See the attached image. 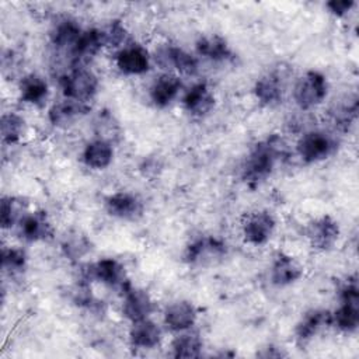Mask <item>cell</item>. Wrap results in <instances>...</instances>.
<instances>
[{
	"label": "cell",
	"instance_id": "obj_1",
	"mask_svg": "<svg viewBox=\"0 0 359 359\" xmlns=\"http://www.w3.org/2000/svg\"><path fill=\"white\" fill-rule=\"evenodd\" d=\"M283 154V142L279 136L271 137L257 143L245 158L243 165L244 182L254 188L262 184L275 170L276 163Z\"/></svg>",
	"mask_w": 359,
	"mask_h": 359
},
{
	"label": "cell",
	"instance_id": "obj_2",
	"mask_svg": "<svg viewBox=\"0 0 359 359\" xmlns=\"http://www.w3.org/2000/svg\"><path fill=\"white\" fill-rule=\"evenodd\" d=\"M328 93V83L317 70L306 72L294 84L293 98L300 109H311L321 104Z\"/></svg>",
	"mask_w": 359,
	"mask_h": 359
},
{
	"label": "cell",
	"instance_id": "obj_3",
	"mask_svg": "<svg viewBox=\"0 0 359 359\" xmlns=\"http://www.w3.org/2000/svg\"><path fill=\"white\" fill-rule=\"evenodd\" d=\"M331 323L344 332H355L359 325V289L356 279L348 280L341 289V304L331 314Z\"/></svg>",
	"mask_w": 359,
	"mask_h": 359
},
{
	"label": "cell",
	"instance_id": "obj_4",
	"mask_svg": "<svg viewBox=\"0 0 359 359\" xmlns=\"http://www.w3.org/2000/svg\"><path fill=\"white\" fill-rule=\"evenodd\" d=\"M63 94L74 101H90L98 90V77L86 67H76L60 79Z\"/></svg>",
	"mask_w": 359,
	"mask_h": 359
},
{
	"label": "cell",
	"instance_id": "obj_5",
	"mask_svg": "<svg viewBox=\"0 0 359 359\" xmlns=\"http://www.w3.org/2000/svg\"><path fill=\"white\" fill-rule=\"evenodd\" d=\"M337 149L335 139L323 130L304 133L297 142V153L304 163H317L330 157Z\"/></svg>",
	"mask_w": 359,
	"mask_h": 359
},
{
	"label": "cell",
	"instance_id": "obj_6",
	"mask_svg": "<svg viewBox=\"0 0 359 359\" xmlns=\"http://www.w3.org/2000/svg\"><path fill=\"white\" fill-rule=\"evenodd\" d=\"M87 279H95L107 286L118 287L125 292L130 285L126 279L125 268L114 258H102L87 266L84 271Z\"/></svg>",
	"mask_w": 359,
	"mask_h": 359
},
{
	"label": "cell",
	"instance_id": "obj_7",
	"mask_svg": "<svg viewBox=\"0 0 359 359\" xmlns=\"http://www.w3.org/2000/svg\"><path fill=\"white\" fill-rule=\"evenodd\" d=\"M276 220L268 210L248 213L243 222L244 240L252 245L265 244L273 234Z\"/></svg>",
	"mask_w": 359,
	"mask_h": 359
},
{
	"label": "cell",
	"instance_id": "obj_8",
	"mask_svg": "<svg viewBox=\"0 0 359 359\" xmlns=\"http://www.w3.org/2000/svg\"><path fill=\"white\" fill-rule=\"evenodd\" d=\"M307 238L313 248L331 250L339 238V226L328 215L314 219L307 227Z\"/></svg>",
	"mask_w": 359,
	"mask_h": 359
},
{
	"label": "cell",
	"instance_id": "obj_9",
	"mask_svg": "<svg viewBox=\"0 0 359 359\" xmlns=\"http://www.w3.org/2000/svg\"><path fill=\"white\" fill-rule=\"evenodd\" d=\"M118 69L130 76L143 74L150 69V56L149 52L142 45H129L121 49L116 55Z\"/></svg>",
	"mask_w": 359,
	"mask_h": 359
},
{
	"label": "cell",
	"instance_id": "obj_10",
	"mask_svg": "<svg viewBox=\"0 0 359 359\" xmlns=\"http://www.w3.org/2000/svg\"><path fill=\"white\" fill-rule=\"evenodd\" d=\"M105 209L114 217L132 220L143 213V203L136 195L119 191L107 198Z\"/></svg>",
	"mask_w": 359,
	"mask_h": 359
},
{
	"label": "cell",
	"instance_id": "obj_11",
	"mask_svg": "<svg viewBox=\"0 0 359 359\" xmlns=\"http://www.w3.org/2000/svg\"><path fill=\"white\" fill-rule=\"evenodd\" d=\"M123 296H125V299H123L122 313L132 323L147 318L151 314L154 304L146 290L135 289V287L129 286L123 292Z\"/></svg>",
	"mask_w": 359,
	"mask_h": 359
},
{
	"label": "cell",
	"instance_id": "obj_12",
	"mask_svg": "<svg viewBox=\"0 0 359 359\" xmlns=\"http://www.w3.org/2000/svg\"><path fill=\"white\" fill-rule=\"evenodd\" d=\"M196 321V309L191 302L178 300L164 310V323L172 331L189 330Z\"/></svg>",
	"mask_w": 359,
	"mask_h": 359
},
{
	"label": "cell",
	"instance_id": "obj_13",
	"mask_svg": "<svg viewBox=\"0 0 359 359\" xmlns=\"http://www.w3.org/2000/svg\"><path fill=\"white\" fill-rule=\"evenodd\" d=\"M255 98L265 107L278 105L283 97V79L279 73L272 72L259 77L254 86Z\"/></svg>",
	"mask_w": 359,
	"mask_h": 359
},
{
	"label": "cell",
	"instance_id": "obj_14",
	"mask_svg": "<svg viewBox=\"0 0 359 359\" xmlns=\"http://www.w3.org/2000/svg\"><path fill=\"white\" fill-rule=\"evenodd\" d=\"M303 275L302 265L287 254H278L271 266V280L275 286H287L297 282Z\"/></svg>",
	"mask_w": 359,
	"mask_h": 359
},
{
	"label": "cell",
	"instance_id": "obj_15",
	"mask_svg": "<svg viewBox=\"0 0 359 359\" xmlns=\"http://www.w3.org/2000/svg\"><path fill=\"white\" fill-rule=\"evenodd\" d=\"M129 341L135 348L153 349L161 341V330L149 318L133 321L129 330Z\"/></svg>",
	"mask_w": 359,
	"mask_h": 359
},
{
	"label": "cell",
	"instance_id": "obj_16",
	"mask_svg": "<svg viewBox=\"0 0 359 359\" xmlns=\"http://www.w3.org/2000/svg\"><path fill=\"white\" fill-rule=\"evenodd\" d=\"M182 102L191 115L205 116L215 107V95L206 83H198L185 93Z\"/></svg>",
	"mask_w": 359,
	"mask_h": 359
},
{
	"label": "cell",
	"instance_id": "obj_17",
	"mask_svg": "<svg viewBox=\"0 0 359 359\" xmlns=\"http://www.w3.org/2000/svg\"><path fill=\"white\" fill-rule=\"evenodd\" d=\"M224 252V244L213 237H201L187 245L184 259L188 264H201L205 259L219 257Z\"/></svg>",
	"mask_w": 359,
	"mask_h": 359
},
{
	"label": "cell",
	"instance_id": "obj_18",
	"mask_svg": "<svg viewBox=\"0 0 359 359\" xmlns=\"http://www.w3.org/2000/svg\"><path fill=\"white\" fill-rule=\"evenodd\" d=\"M88 109L90 108L88 105H86V102L67 98L65 101L53 104L49 109L48 118L53 126L66 128V126H70L81 115H84Z\"/></svg>",
	"mask_w": 359,
	"mask_h": 359
},
{
	"label": "cell",
	"instance_id": "obj_19",
	"mask_svg": "<svg viewBox=\"0 0 359 359\" xmlns=\"http://www.w3.org/2000/svg\"><path fill=\"white\" fill-rule=\"evenodd\" d=\"M158 63L163 66H174L180 73L195 76L198 73V60L189 52L178 46H167L158 52Z\"/></svg>",
	"mask_w": 359,
	"mask_h": 359
},
{
	"label": "cell",
	"instance_id": "obj_20",
	"mask_svg": "<svg viewBox=\"0 0 359 359\" xmlns=\"http://www.w3.org/2000/svg\"><path fill=\"white\" fill-rule=\"evenodd\" d=\"M181 90V80L174 74H163L160 76L150 87V100L158 107L164 108L170 105L174 98L178 95Z\"/></svg>",
	"mask_w": 359,
	"mask_h": 359
},
{
	"label": "cell",
	"instance_id": "obj_21",
	"mask_svg": "<svg viewBox=\"0 0 359 359\" xmlns=\"http://www.w3.org/2000/svg\"><path fill=\"white\" fill-rule=\"evenodd\" d=\"M331 324V314L325 310H310L296 324L294 335L300 344L309 342L324 325Z\"/></svg>",
	"mask_w": 359,
	"mask_h": 359
},
{
	"label": "cell",
	"instance_id": "obj_22",
	"mask_svg": "<svg viewBox=\"0 0 359 359\" xmlns=\"http://www.w3.org/2000/svg\"><path fill=\"white\" fill-rule=\"evenodd\" d=\"M114 158V149L109 140L107 139H95L84 147L83 161L87 167L94 170L107 168Z\"/></svg>",
	"mask_w": 359,
	"mask_h": 359
},
{
	"label": "cell",
	"instance_id": "obj_23",
	"mask_svg": "<svg viewBox=\"0 0 359 359\" xmlns=\"http://www.w3.org/2000/svg\"><path fill=\"white\" fill-rule=\"evenodd\" d=\"M52 224L45 212L27 215L21 222V234L27 241H42L52 237Z\"/></svg>",
	"mask_w": 359,
	"mask_h": 359
},
{
	"label": "cell",
	"instance_id": "obj_24",
	"mask_svg": "<svg viewBox=\"0 0 359 359\" xmlns=\"http://www.w3.org/2000/svg\"><path fill=\"white\" fill-rule=\"evenodd\" d=\"M102 46H104V42H102L101 31L97 28H91L81 32L80 38L77 39L76 45L70 52H72L73 60L76 63H81L94 57L101 50Z\"/></svg>",
	"mask_w": 359,
	"mask_h": 359
},
{
	"label": "cell",
	"instance_id": "obj_25",
	"mask_svg": "<svg viewBox=\"0 0 359 359\" xmlns=\"http://www.w3.org/2000/svg\"><path fill=\"white\" fill-rule=\"evenodd\" d=\"M196 52L213 62H222L231 57V49L220 35L201 36L196 42Z\"/></svg>",
	"mask_w": 359,
	"mask_h": 359
},
{
	"label": "cell",
	"instance_id": "obj_26",
	"mask_svg": "<svg viewBox=\"0 0 359 359\" xmlns=\"http://www.w3.org/2000/svg\"><path fill=\"white\" fill-rule=\"evenodd\" d=\"M20 97H21V101L28 104H34V105L42 104L48 97L46 81L36 74L25 76L20 83Z\"/></svg>",
	"mask_w": 359,
	"mask_h": 359
},
{
	"label": "cell",
	"instance_id": "obj_27",
	"mask_svg": "<svg viewBox=\"0 0 359 359\" xmlns=\"http://www.w3.org/2000/svg\"><path fill=\"white\" fill-rule=\"evenodd\" d=\"M202 339L198 332L187 331L180 334L171 342L172 356L175 358H198L202 351Z\"/></svg>",
	"mask_w": 359,
	"mask_h": 359
},
{
	"label": "cell",
	"instance_id": "obj_28",
	"mask_svg": "<svg viewBox=\"0 0 359 359\" xmlns=\"http://www.w3.org/2000/svg\"><path fill=\"white\" fill-rule=\"evenodd\" d=\"M80 27L76 24V21L72 20H63L59 24L55 25L52 31V43L59 48V49H66L69 48L70 50L76 45L77 39L81 35Z\"/></svg>",
	"mask_w": 359,
	"mask_h": 359
},
{
	"label": "cell",
	"instance_id": "obj_29",
	"mask_svg": "<svg viewBox=\"0 0 359 359\" xmlns=\"http://www.w3.org/2000/svg\"><path fill=\"white\" fill-rule=\"evenodd\" d=\"M27 209V203L14 196H7L1 199V208H0V223L3 229H8L14 226L17 222H22L24 212Z\"/></svg>",
	"mask_w": 359,
	"mask_h": 359
},
{
	"label": "cell",
	"instance_id": "obj_30",
	"mask_svg": "<svg viewBox=\"0 0 359 359\" xmlns=\"http://www.w3.org/2000/svg\"><path fill=\"white\" fill-rule=\"evenodd\" d=\"M24 119L18 115V114H14V112H8V114H4L1 116V139L4 143L7 144H13V143H17L22 133H24Z\"/></svg>",
	"mask_w": 359,
	"mask_h": 359
},
{
	"label": "cell",
	"instance_id": "obj_31",
	"mask_svg": "<svg viewBox=\"0 0 359 359\" xmlns=\"http://www.w3.org/2000/svg\"><path fill=\"white\" fill-rule=\"evenodd\" d=\"M90 248V241L86 238V236L81 234H73L62 244V250L69 259H79L80 257L87 254Z\"/></svg>",
	"mask_w": 359,
	"mask_h": 359
},
{
	"label": "cell",
	"instance_id": "obj_32",
	"mask_svg": "<svg viewBox=\"0 0 359 359\" xmlns=\"http://www.w3.org/2000/svg\"><path fill=\"white\" fill-rule=\"evenodd\" d=\"M1 265L4 271L11 273L22 272L27 265V255L20 248H6L1 252Z\"/></svg>",
	"mask_w": 359,
	"mask_h": 359
},
{
	"label": "cell",
	"instance_id": "obj_33",
	"mask_svg": "<svg viewBox=\"0 0 359 359\" xmlns=\"http://www.w3.org/2000/svg\"><path fill=\"white\" fill-rule=\"evenodd\" d=\"M100 31L104 46H119L126 36L125 27L119 21H111L104 29Z\"/></svg>",
	"mask_w": 359,
	"mask_h": 359
},
{
	"label": "cell",
	"instance_id": "obj_34",
	"mask_svg": "<svg viewBox=\"0 0 359 359\" xmlns=\"http://www.w3.org/2000/svg\"><path fill=\"white\" fill-rule=\"evenodd\" d=\"M353 6H355V1H352V0H332L325 4V7L330 10V13H332L337 17H342V15L348 14Z\"/></svg>",
	"mask_w": 359,
	"mask_h": 359
}]
</instances>
